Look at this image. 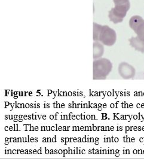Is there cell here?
Here are the masks:
<instances>
[{
    "label": "cell",
    "mask_w": 144,
    "mask_h": 159,
    "mask_svg": "<svg viewBox=\"0 0 144 159\" xmlns=\"http://www.w3.org/2000/svg\"><path fill=\"white\" fill-rule=\"evenodd\" d=\"M112 63L110 60L102 58L95 61L93 65V79H105L112 71Z\"/></svg>",
    "instance_id": "cell-1"
},
{
    "label": "cell",
    "mask_w": 144,
    "mask_h": 159,
    "mask_svg": "<svg viewBox=\"0 0 144 159\" xmlns=\"http://www.w3.org/2000/svg\"><path fill=\"white\" fill-rule=\"evenodd\" d=\"M130 7V3L129 1L123 4L115 5V7L109 11V18L110 20L115 24L122 22Z\"/></svg>",
    "instance_id": "cell-2"
},
{
    "label": "cell",
    "mask_w": 144,
    "mask_h": 159,
    "mask_svg": "<svg viewBox=\"0 0 144 159\" xmlns=\"http://www.w3.org/2000/svg\"><path fill=\"white\" fill-rule=\"evenodd\" d=\"M117 40L116 32L108 26H101L97 41H101L105 46H113Z\"/></svg>",
    "instance_id": "cell-3"
},
{
    "label": "cell",
    "mask_w": 144,
    "mask_h": 159,
    "mask_svg": "<svg viewBox=\"0 0 144 159\" xmlns=\"http://www.w3.org/2000/svg\"><path fill=\"white\" fill-rule=\"evenodd\" d=\"M129 26L141 40L144 41V19L141 16L132 17L129 20Z\"/></svg>",
    "instance_id": "cell-4"
},
{
    "label": "cell",
    "mask_w": 144,
    "mask_h": 159,
    "mask_svg": "<svg viewBox=\"0 0 144 159\" xmlns=\"http://www.w3.org/2000/svg\"><path fill=\"white\" fill-rule=\"evenodd\" d=\"M119 72L124 79H130L134 77L136 74L135 69L127 62H121L119 66Z\"/></svg>",
    "instance_id": "cell-5"
},
{
    "label": "cell",
    "mask_w": 144,
    "mask_h": 159,
    "mask_svg": "<svg viewBox=\"0 0 144 159\" xmlns=\"http://www.w3.org/2000/svg\"><path fill=\"white\" fill-rule=\"evenodd\" d=\"M130 44L132 47L135 48V50L141 52V53H144V41L141 40L137 37H132L129 39Z\"/></svg>",
    "instance_id": "cell-6"
},
{
    "label": "cell",
    "mask_w": 144,
    "mask_h": 159,
    "mask_svg": "<svg viewBox=\"0 0 144 159\" xmlns=\"http://www.w3.org/2000/svg\"><path fill=\"white\" fill-rule=\"evenodd\" d=\"M104 52V48L99 42L93 43V58L95 59L103 55Z\"/></svg>",
    "instance_id": "cell-7"
},
{
    "label": "cell",
    "mask_w": 144,
    "mask_h": 159,
    "mask_svg": "<svg viewBox=\"0 0 144 159\" xmlns=\"http://www.w3.org/2000/svg\"><path fill=\"white\" fill-rule=\"evenodd\" d=\"M115 5L116 4H123L124 2H126L128 1L129 0H113Z\"/></svg>",
    "instance_id": "cell-8"
},
{
    "label": "cell",
    "mask_w": 144,
    "mask_h": 159,
    "mask_svg": "<svg viewBox=\"0 0 144 159\" xmlns=\"http://www.w3.org/2000/svg\"><path fill=\"white\" fill-rule=\"evenodd\" d=\"M52 141H53V142H56V139H55V138H53V139H52Z\"/></svg>",
    "instance_id": "cell-9"
},
{
    "label": "cell",
    "mask_w": 144,
    "mask_h": 159,
    "mask_svg": "<svg viewBox=\"0 0 144 159\" xmlns=\"http://www.w3.org/2000/svg\"><path fill=\"white\" fill-rule=\"evenodd\" d=\"M53 116H50V119H53Z\"/></svg>",
    "instance_id": "cell-10"
},
{
    "label": "cell",
    "mask_w": 144,
    "mask_h": 159,
    "mask_svg": "<svg viewBox=\"0 0 144 159\" xmlns=\"http://www.w3.org/2000/svg\"><path fill=\"white\" fill-rule=\"evenodd\" d=\"M47 142H50V138L47 139Z\"/></svg>",
    "instance_id": "cell-11"
},
{
    "label": "cell",
    "mask_w": 144,
    "mask_h": 159,
    "mask_svg": "<svg viewBox=\"0 0 144 159\" xmlns=\"http://www.w3.org/2000/svg\"><path fill=\"white\" fill-rule=\"evenodd\" d=\"M87 119H90V116H87Z\"/></svg>",
    "instance_id": "cell-12"
},
{
    "label": "cell",
    "mask_w": 144,
    "mask_h": 159,
    "mask_svg": "<svg viewBox=\"0 0 144 159\" xmlns=\"http://www.w3.org/2000/svg\"><path fill=\"white\" fill-rule=\"evenodd\" d=\"M38 154H41V149L38 150Z\"/></svg>",
    "instance_id": "cell-13"
},
{
    "label": "cell",
    "mask_w": 144,
    "mask_h": 159,
    "mask_svg": "<svg viewBox=\"0 0 144 159\" xmlns=\"http://www.w3.org/2000/svg\"><path fill=\"white\" fill-rule=\"evenodd\" d=\"M43 119H46V116H43Z\"/></svg>",
    "instance_id": "cell-14"
},
{
    "label": "cell",
    "mask_w": 144,
    "mask_h": 159,
    "mask_svg": "<svg viewBox=\"0 0 144 159\" xmlns=\"http://www.w3.org/2000/svg\"><path fill=\"white\" fill-rule=\"evenodd\" d=\"M91 141H92L91 142H93V138H92V139H91Z\"/></svg>",
    "instance_id": "cell-15"
},
{
    "label": "cell",
    "mask_w": 144,
    "mask_h": 159,
    "mask_svg": "<svg viewBox=\"0 0 144 159\" xmlns=\"http://www.w3.org/2000/svg\"><path fill=\"white\" fill-rule=\"evenodd\" d=\"M72 119H75V116H72Z\"/></svg>",
    "instance_id": "cell-16"
},
{
    "label": "cell",
    "mask_w": 144,
    "mask_h": 159,
    "mask_svg": "<svg viewBox=\"0 0 144 159\" xmlns=\"http://www.w3.org/2000/svg\"><path fill=\"white\" fill-rule=\"evenodd\" d=\"M59 153H60V154L62 153V150H59Z\"/></svg>",
    "instance_id": "cell-17"
},
{
    "label": "cell",
    "mask_w": 144,
    "mask_h": 159,
    "mask_svg": "<svg viewBox=\"0 0 144 159\" xmlns=\"http://www.w3.org/2000/svg\"><path fill=\"white\" fill-rule=\"evenodd\" d=\"M5 129H6V130H8V127H6V128H5Z\"/></svg>",
    "instance_id": "cell-18"
},
{
    "label": "cell",
    "mask_w": 144,
    "mask_h": 159,
    "mask_svg": "<svg viewBox=\"0 0 144 159\" xmlns=\"http://www.w3.org/2000/svg\"><path fill=\"white\" fill-rule=\"evenodd\" d=\"M69 95H71V92H70V93H69Z\"/></svg>",
    "instance_id": "cell-19"
},
{
    "label": "cell",
    "mask_w": 144,
    "mask_h": 159,
    "mask_svg": "<svg viewBox=\"0 0 144 159\" xmlns=\"http://www.w3.org/2000/svg\"><path fill=\"white\" fill-rule=\"evenodd\" d=\"M36 150H34V154H35V153H36Z\"/></svg>",
    "instance_id": "cell-20"
},
{
    "label": "cell",
    "mask_w": 144,
    "mask_h": 159,
    "mask_svg": "<svg viewBox=\"0 0 144 159\" xmlns=\"http://www.w3.org/2000/svg\"><path fill=\"white\" fill-rule=\"evenodd\" d=\"M26 107H29V104H26Z\"/></svg>",
    "instance_id": "cell-21"
},
{
    "label": "cell",
    "mask_w": 144,
    "mask_h": 159,
    "mask_svg": "<svg viewBox=\"0 0 144 159\" xmlns=\"http://www.w3.org/2000/svg\"><path fill=\"white\" fill-rule=\"evenodd\" d=\"M82 119H84V117L83 116V117H82Z\"/></svg>",
    "instance_id": "cell-22"
},
{
    "label": "cell",
    "mask_w": 144,
    "mask_h": 159,
    "mask_svg": "<svg viewBox=\"0 0 144 159\" xmlns=\"http://www.w3.org/2000/svg\"><path fill=\"white\" fill-rule=\"evenodd\" d=\"M92 117H93V119H95V116H93Z\"/></svg>",
    "instance_id": "cell-23"
},
{
    "label": "cell",
    "mask_w": 144,
    "mask_h": 159,
    "mask_svg": "<svg viewBox=\"0 0 144 159\" xmlns=\"http://www.w3.org/2000/svg\"><path fill=\"white\" fill-rule=\"evenodd\" d=\"M77 119H79V116H77Z\"/></svg>",
    "instance_id": "cell-24"
},
{
    "label": "cell",
    "mask_w": 144,
    "mask_h": 159,
    "mask_svg": "<svg viewBox=\"0 0 144 159\" xmlns=\"http://www.w3.org/2000/svg\"><path fill=\"white\" fill-rule=\"evenodd\" d=\"M22 116H19V117H20V118H22Z\"/></svg>",
    "instance_id": "cell-25"
},
{
    "label": "cell",
    "mask_w": 144,
    "mask_h": 159,
    "mask_svg": "<svg viewBox=\"0 0 144 159\" xmlns=\"http://www.w3.org/2000/svg\"><path fill=\"white\" fill-rule=\"evenodd\" d=\"M96 141H98V138H96Z\"/></svg>",
    "instance_id": "cell-26"
},
{
    "label": "cell",
    "mask_w": 144,
    "mask_h": 159,
    "mask_svg": "<svg viewBox=\"0 0 144 159\" xmlns=\"http://www.w3.org/2000/svg\"><path fill=\"white\" fill-rule=\"evenodd\" d=\"M98 143H98V142H97V143H96V144H98Z\"/></svg>",
    "instance_id": "cell-27"
}]
</instances>
